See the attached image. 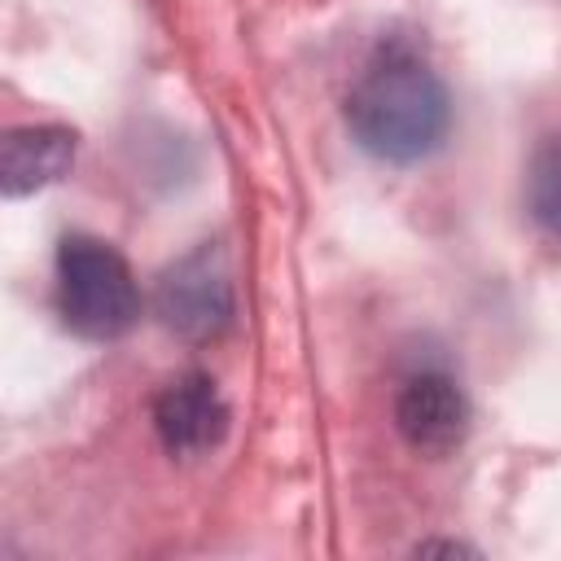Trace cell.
Segmentation results:
<instances>
[{"label": "cell", "mask_w": 561, "mask_h": 561, "mask_svg": "<svg viewBox=\"0 0 561 561\" xmlns=\"http://www.w3.org/2000/svg\"><path fill=\"white\" fill-rule=\"evenodd\" d=\"M346 127L355 145L381 162L430 158L451 127V96L443 79L412 48H381L346 92Z\"/></svg>", "instance_id": "cell-1"}, {"label": "cell", "mask_w": 561, "mask_h": 561, "mask_svg": "<svg viewBox=\"0 0 561 561\" xmlns=\"http://www.w3.org/2000/svg\"><path fill=\"white\" fill-rule=\"evenodd\" d=\"M57 311L79 337H123L140 316V285L127 259L101 237H66L57 245Z\"/></svg>", "instance_id": "cell-2"}, {"label": "cell", "mask_w": 561, "mask_h": 561, "mask_svg": "<svg viewBox=\"0 0 561 561\" xmlns=\"http://www.w3.org/2000/svg\"><path fill=\"white\" fill-rule=\"evenodd\" d=\"M153 307H158V320L184 342L219 337L237 311L228 254L215 241H206L193 254H184L180 263H171L158 280Z\"/></svg>", "instance_id": "cell-3"}, {"label": "cell", "mask_w": 561, "mask_h": 561, "mask_svg": "<svg viewBox=\"0 0 561 561\" xmlns=\"http://www.w3.org/2000/svg\"><path fill=\"white\" fill-rule=\"evenodd\" d=\"M153 430H158L162 447L180 460L215 451L228 434V403H224L215 377L180 373L175 381H167L153 399Z\"/></svg>", "instance_id": "cell-4"}, {"label": "cell", "mask_w": 561, "mask_h": 561, "mask_svg": "<svg viewBox=\"0 0 561 561\" xmlns=\"http://www.w3.org/2000/svg\"><path fill=\"white\" fill-rule=\"evenodd\" d=\"M394 425L412 451L451 456L469 434V399L447 373H416L394 399Z\"/></svg>", "instance_id": "cell-5"}, {"label": "cell", "mask_w": 561, "mask_h": 561, "mask_svg": "<svg viewBox=\"0 0 561 561\" xmlns=\"http://www.w3.org/2000/svg\"><path fill=\"white\" fill-rule=\"evenodd\" d=\"M75 162V131L57 123L39 127H13L0 140V188L9 197L35 193L53 180H61Z\"/></svg>", "instance_id": "cell-6"}, {"label": "cell", "mask_w": 561, "mask_h": 561, "mask_svg": "<svg viewBox=\"0 0 561 561\" xmlns=\"http://www.w3.org/2000/svg\"><path fill=\"white\" fill-rule=\"evenodd\" d=\"M526 210L530 219L561 241V136H548L526 167Z\"/></svg>", "instance_id": "cell-7"}]
</instances>
